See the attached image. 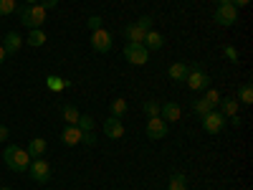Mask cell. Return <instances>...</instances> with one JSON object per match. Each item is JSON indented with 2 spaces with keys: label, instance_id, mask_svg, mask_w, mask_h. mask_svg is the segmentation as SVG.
<instances>
[{
  "label": "cell",
  "instance_id": "obj_1",
  "mask_svg": "<svg viewBox=\"0 0 253 190\" xmlns=\"http://www.w3.org/2000/svg\"><path fill=\"white\" fill-rule=\"evenodd\" d=\"M3 157H5V165L10 167L13 173H26V170H28V165H31V155L23 150V147H18V144L5 147Z\"/></svg>",
  "mask_w": 253,
  "mask_h": 190
},
{
  "label": "cell",
  "instance_id": "obj_2",
  "mask_svg": "<svg viewBox=\"0 0 253 190\" xmlns=\"http://www.w3.org/2000/svg\"><path fill=\"white\" fill-rule=\"evenodd\" d=\"M20 13V23H23L26 28H41L46 20V8L43 5H23V8H15Z\"/></svg>",
  "mask_w": 253,
  "mask_h": 190
},
{
  "label": "cell",
  "instance_id": "obj_3",
  "mask_svg": "<svg viewBox=\"0 0 253 190\" xmlns=\"http://www.w3.org/2000/svg\"><path fill=\"white\" fill-rule=\"evenodd\" d=\"M124 58L132 63V66H144L150 61V51H147L142 44H126L124 46Z\"/></svg>",
  "mask_w": 253,
  "mask_h": 190
},
{
  "label": "cell",
  "instance_id": "obj_4",
  "mask_svg": "<svg viewBox=\"0 0 253 190\" xmlns=\"http://www.w3.org/2000/svg\"><path fill=\"white\" fill-rule=\"evenodd\" d=\"M112 46H114V41H112V33L109 31H104V28L91 31V48L96 53H109Z\"/></svg>",
  "mask_w": 253,
  "mask_h": 190
},
{
  "label": "cell",
  "instance_id": "obj_5",
  "mask_svg": "<svg viewBox=\"0 0 253 190\" xmlns=\"http://www.w3.org/2000/svg\"><path fill=\"white\" fill-rule=\"evenodd\" d=\"M203 130H205L208 135H220V132L225 130V117H223L218 109L208 112V114L203 117Z\"/></svg>",
  "mask_w": 253,
  "mask_h": 190
},
{
  "label": "cell",
  "instance_id": "obj_6",
  "mask_svg": "<svg viewBox=\"0 0 253 190\" xmlns=\"http://www.w3.org/2000/svg\"><path fill=\"white\" fill-rule=\"evenodd\" d=\"M185 84H187V87L193 89V92H205V89L210 87V76H208L203 69H190Z\"/></svg>",
  "mask_w": 253,
  "mask_h": 190
},
{
  "label": "cell",
  "instance_id": "obj_7",
  "mask_svg": "<svg viewBox=\"0 0 253 190\" xmlns=\"http://www.w3.org/2000/svg\"><path fill=\"white\" fill-rule=\"evenodd\" d=\"M28 170H31V178L36 183H48L51 180V165L46 160H41V157H33V162L28 165Z\"/></svg>",
  "mask_w": 253,
  "mask_h": 190
},
{
  "label": "cell",
  "instance_id": "obj_8",
  "mask_svg": "<svg viewBox=\"0 0 253 190\" xmlns=\"http://www.w3.org/2000/svg\"><path fill=\"white\" fill-rule=\"evenodd\" d=\"M236 20H238V8L236 5H218V10H215V23L218 26H233L236 23Z\"/></svg>",
  "mask_w": 253,
  "mask_h": 190
},
{
  "label": "cell",
  "instance_id": "obj_9",
  "mask_svg": "<svg viewBox=\"0 0 253 190\" xmlns=\"http://www.w3.org/2000/svg\"><path fill=\"white\" fill-rule=\"evenodd\" d=\"M147 137H150V140L167 137V122L162 117H150V122H147Z\"/></svg>",
  "mask_w": 253,
  "mask_h": 190
},
{
  "label": "cell",
  "instance_id": "obj_10",
  "mask_svg": "<svg viewBox=\"0 0 253 190\" xmlns=\"http://www.w3.org/2000/svg\"><path fill=\"white\" fill-rule=\"evenodd\" d=\"M104 135H107V137H112V140H119V137H124V124H122V119H117V117H109L107 122H104Z\"/></svg>",
  "mask_w": 253,
  "mask_h": 190
},
{
  "label": "cell",
  "instance_id": "obj_11",
  "mask_svg": "<svg viewBox=\"0 0 253 190\" xmlns=\"http://www.w3.org/2000/svg\"><path fill=\"white\" fill-rule=\"evenodd\" d=\"M160 117H162L165 122H177V119L182 117L180 104H175V101H167V104H162V107H160Z\"/></svg>",
  "mask_w": 253,
  "mask_h": 190
},
{
  "label": "cell",
  "instance_id": "obj_12",
  "mask_svg": "<svg viewBox=\"0 0 253 190\" xmlns=\"http://www.w3.org/2000/svg\"><path fill=\"white\" fill-rule=\"evenodd\" d=\"M142 46H144L147 51H157V48L165 46V36L157 33V31H147V33H144V41H142Z\"/></svg>",
  "mask_w": 253,
  "mask_h": 190
},
{
  "label": "cell",
  "instance_id": "obj_13",
  "mask_svg": "<svg viewBox=\"0 0 253 190\" xmlns=\"http://www.w3.org/2000/svg\"><path fill=\"white\" fill-rule=\"evenodd\" d=\"M20 46H23V38H20L15 31L5 33V38H3V48H5V53H8V56L18 53V51H20Z\"/></svg>",
  "mask_w": 253,
  "mask_h": 190
},
{
  "label": "cell",
  "instance_id": "obj_14",
  "mask_svg": "<svg viewBox=\"0 0 253 190\" xmlns=\"http://www.w3.org/2000/svg\"><path fill=\"white\" fill-rule=\"evenodd\" d=\"M61 140H63V144L74 147V144H79V142H81V130H79L76 124H69L66 130L61 132Z\"/></svg>",
  "mask_w": 253,
  "mask_h": 190
},
{
  "label": "cell",
  "instance_id": "obj_15",
  "mask_svg": "<svg viewBox=\"0 0 253 190\" xmlns=\"http://www.w3.org/2000/svg\"><path fill=\"white\" fill-rule=\"evenodd\" d=\"M46 147H48V144H46L43 137H33V140L28 142V147H26V152H28L31 160H33V157H41V155H43V152H46Z\"/></svg>",
  "mask_w": 253,
  "mask_h": 190
},
{
  "label": "cell",
  "instance_id": "obj_16",
  "mask_svg": "<svg viewBox=\"0 0 253 190\" xmlns=\"http://www.w3.org/2000/svg\"><path fill=\"white\" fill-rule=\"evenodd\" d=\"M144 33H147V31H142L137 23H132V26L124 28V36H126V41H129V44H142V41H144Z\"/></svg>",
  "mask_w": 253,
  "mask_h": 190
},
{
  "label": "cell",
  "instance_id": "obj_17",
  "mask_svg": "<svg viewBox=\"0 0 253 190\" xmlns=\"http://www.w3.org/2000/svg\"><path fill=\"white\" fill-rule=\"evenodd\" d=\"M126 109H129V104H126V99H124V96H117V99L112 101V107H109L112 117H117V119H122V117L126 114Z\"/></svg>",
  "mask_w": 253,
  "mask_h": 190
},
{
  "label": "cell",
  "instance_id": "obj_18",
  "mask_svg": "<svg viewBox=\"0 0 253 190\" xmlns=\"http://www.w3.org/2000/svg\"><path fill=\"white\" fill-rule=\"evenodd\" d=\"M26 44L33 46V48L43 46V44H46V33L41 31V28H31V33H28V38H26Z\"/></svg>",
  "mask_w": 253,
  "mask_h": 190
},
{
  "label": "cell",
  "instance_id": "obj_19",
  "mask_svg": "<svg viewBox=\"0 0 253 190\" xmlns=\"http://www.w3.org/2000/svg\"><path fill=\"white\" fill-rule=\"evenodd\" d=\"M187 66H185V63H172V66H170V71H167V76H170L172 81H185L187 79Z\"/></svg>",
  "mask_w": 253,
  "mask_h": 190
},
{
  "label": "cell",
  "instance_id": "obj_20",
  "mask_svg": "<svg viewBox=\"0 0 253 190\" xmlns=\"http://www.w3.org/2000/svg\"><path fill=\"white\" fill-rule=\"evenodd\" d=\"M220 114L223 117H233V114H238V101L236 99H220Z\"/></svg>",
  "mask_w": 253,
  "mask_h": 190
},
{
  "label": "cell",
  "instance_id": "obj_21",
  "mask_svg": "<svg viewBox=\"0 0 253 190\" xmlns=\"http://www.w3.org/2000/svg\"><path fill=\"white\" fill-rule=\"evenodd\" d=\"M46 87H48L51 92H63V89H69V87H71V81L58 79V76H48V79H46Z\"/></svg>",
  "mask_w": 253,
  "mask_h": 190
},
{
  "label": "cell",
  "instance_id": "obj_22",
  "mask_svg": "<svg viewBox=\"0 0 253 190\" xmlns=\"http://www.w3.org/2000/svg\"><path fill=\"white\" fill-rule=\"evenodd\" d=\"M61 117L66 119V124H76V122H79V117H81V112L74 107V104H66V107L61 109Z\"/></svg>",
  "mask_w": 253,
  "mask_h": 190
},
{
  "label": "cell",
  "instance_id": "obj_23",
  "mask_svg": "<svg viewBox=\"0 0 253 190\" xmlns=\"http://www.w3.org/2000/svg\"><path fill=\"white\" fill-rule=\"evenodd\" d=\"M167 190H187V178L182 173H175L170 178V185H167Z\"/></svg>",
  "mask_w": 253,
  "mask_h": 190
},
{
  "label": "cell",
  "instance_id": "obj_24",
  "mask_svg": "<svg viewBox=\"0 0 253 190\" xmlns=\"http://www.w3.org/2000/svg\"><path fill=\"white\" fill-rule=\"evenodd\" d=\"M193 112H195L198 117H205L208 112H213V107H210L205 99H195V101H193Z\"/></svg>",
  "mask_w": 253,
  "mask_h": 190
},
{
  "label": "cell",
  "instance_id": "obj_25",
  "mask_svg": "<svg viewBox=\"0 0 253 190\" xmlns=\"http://www.w3.org/2000/svg\"><path fill=\"white\" fill-rule=\"evenodd\" d=\"M203 99H205L213 109H215L218 104H220V99H223V96H220V92H215V89H205V96H203Z\"/></svg>",
  "mask_w": 253,
  "mask_h": 190
},
{
  "label": "cell",
  "instance_id": "obj_26",
  "mask_svg": "<svg viewBox=\"0 0 253 190\" xmlns=\"http://www.w3.org/2000/svg\"><path fill=\"white\" fill-rule=\"evenodd\" d=\"M238 99H241L243 104H253V89H251V84H243V87H241Z\"/></svg>",
  "mask_w": 253,
  "mask_h": 190
},
{
  "label": "cell",
  "instance_id": "obj_27",
  "mask_svg": "<svg viewBox=\"0 0 253 190\" xmlns=\"http://www.w3.org/2000/svg\"><path fill=\"white\" fill-rule=\"evenodd\" d=\"M76 127H79L81 132H91V127H94V119H91L89 114H81V117H79V122H76Z\"/></svg>",
  "mask_w": 253,
  "mask_h": 190
},
{
  "label": "cell",
  "instance_id": "obj_28",
  "mask_svg": "<svg viewBox=\"0 0 253 190\" xmlns=\"http://www.w3.org/2000/svg\"><path fill=\"white\" fill-rule=\"evenodd\" d=\"M15 13V0H0V15Z\"/></svg>",
  "mask_w": 253,
  "mask_h": 190
},
{
  "label": "cell",
  "instance_id": "obj_29",
  "mask_svg": "<svg viewBox=\"0 0 253 190\" xmlns=\"http://www.w3.org/2000/svg\"><path fill=\"white\" fill-rule=\"evenodd\" d=\"M144 112H147V117H160V104L157 101H144Z\"/></svg>",
  "mask_w": 253,
  "mask_h": 190
},
{
  "label": "cell",
  "instance_id": "obj_30",
  "mask_svg": "<svg viewBox=\"0 0 253 190\" xmlns=\"http://www.w3.org/2000/svg\"><path fill=\"white\" fill-rule=\"evenodd\" d=\"M137 26H139L142 31H152V15H142V18L137 20Z\"/></svg>",
  "mask_w": 253,
  "mask_h": 190
},
{
  "label": "cell",
  "instance_id": "obj_31",
  "mask_svg": "<svg viewBox=\"0 0 253 190\" xmlns=\"http://www.w3.org/2000/svg\"><path fill=\"white\" fill-rule=\"evenodd\" d=\"M225 58H228L230 63H238V51H236L233 46H225Z\"/></svg>",
  "mask_w": 253,
  "mask_h": 190
},
{
  "label": "cell",
  "instance_id": "obj_32",
  "mask_svg": "<svg viewBox=\"0 0 253 190\" xmlns=\"http://www.w3.org/2000/svg\"><path fill=\"white\" fill-rule=\"evenodd\" d=\"M89 28H91V31H99V28H101V18H99V15H91V18H89Z\"/></svg>",
  "mask_w": 253,
  "mask_h": 190
},
{
  "label": "cell",
  "instance_id": "obj_33",
  "mask_svg": "<svg viewBox=\"0 0 253 190\" xmlns=\"http://www.w3.org/2000/svg\"><path fill=\"white\" fill-rule=\"evenodd\" d=\"M81 142H84V144H94V142H96V137H94L91 132H81Z\"/></svg>",
  "mask_w": 253,
  "mask_h": 190
},
{
  "label": "cell",
  "instance_id": "obj_34",
  "mask_svg": "<svg viewBox=\"0 0 253 190\" xmlns=\"http://www.w3.org/2000/svg\"><path fill=\"white\" fill-rule=\"evenodd\" d=\"M38 5H43L46 10H51V8H56V5H58V0H38Z\"/></svg>",
  "mask_w": 253,
  "mask_h": 190
},
{
  "label": "cell",
  "instance_id": "obj_35",
  "mask_svg": "<svg viewBox=\"0 0 253 190\" xmlns=\"http://www.w3.org/2000/svg\"><path fill=\"white\" fill-rule=\"evenodd\" d=\"M8 137H10V130H8L5 124H0V142H5Z\"/></svg>",
  "mask_w": 253,
  "mask_h": 190
},
{
  "label": "cell",
  "instance_id": "obj_36",
  "mask_svg": "<svg viewBox=\"0 0 253 190\" xmlns=\"http://www.w3.org/2000/svg\"><path fill=\"white\" fill-rule=\"evenodd\" d=\"M248 3H251V0H230V5H236V8H243Z\"/></svg>",
  "mask_w": 253,
  "mask_h": 190
},
{
  "label": "cell",
  "instance_id": "obj_37",
  "mask_svg": "<svg viewBox=\"0 0 253 190\" xmlns=\"http://www.w3.org/2000/svg\"><path fill=\"white\" fill-rule=\"evenodd\" d=\"M8 58V53H5V48H3V44H0V63H3Z\"/></svg>",
  "mask_w": 253,
  "mask_h": 190
},
{
  "label": "cell",
  "instance_id": "obj_38",
  "mask_svg": "<svg viewBox=\"0 0 253 190\" xmlns=\"http://www.w3.org/2000/svg\"><path fill=\"white\" fill-rule=\"evenodd\" d=\"M230 122H233L236 127H241V117H238V114H233V117H230Z\"/></svg>",
  "mask_w": 253,
  "mask_h": 190
},
{
  "label": "cell",
  "instance_id": "obj_39",
  "mask_svg": "<svg viewBox=\"0 0 253 190\" xmlns=\"http://www.w3.org/2000/svg\"><path fill=\"white\" fill-rule=\"evenodd\" d=\"M230 3V0H218V5H228Z\"/></svg>",
  "mask_w": 253,
  "mask_h": 190
},
{
  "label": "cell",
  "instance_id": "obj_40",
  "mask_svg": "<svg viewBox=\"0 0 253 190\" xmlns=\"http://www.w3.org/2000/svg\"><path fill=\"white\" fill-rule=\"evenodd\" d=\"M26 3H28V5H36V3H38V0H26Z\"/></svg>",
  "mask_w": 253,
  "mask_h": 190
},
{
  "label": "cell",
  "instance_id": "obj_41",
  "mask_svg": "<svg viewBox=\"0 0 253 190\" xmlns=\"http://www.w3.org/2000/svg\"><path fill=\"white\" fill-rule=\"evenodd\" d=\"M0 190H13V188H0Z\"/></svg>",
  "mask_w": 253,
  "mask_h": 190
}]
</instances>
